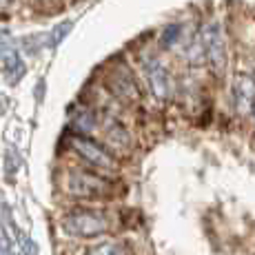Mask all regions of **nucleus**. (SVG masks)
<instances>
[{
    "label": "nucleus",
    "mask_w": 255,
    "mask_h": 255,
    "mask_svg": "<svg viewBox=\"0 0 255 255\" xmlns=\"http://www.w3.org/2000/svg\"><path fill=\"white\" fill-rule=\"evenodd\" d=\"M198 33L207 56V73L211 80L222 82L233 67V40L227 18L215 11H207L198 18Z\"/></svg>",
    "instance_id": "obj_1"
},
{
    "label": "nucleus",
    "mask_w": 255,
    "mask_h": 255,
    "mask_svg": "<svg viewBox=\"0 0 255 255\" xmlns=\"http://www.w3.org/2000/svg\"><path fill=\"white\" fill-rule=\"evenodd\" d=\"M140 76L149 96L158 105H169L178 96V76L173 73L171 65L164 60V53L155 49H144L138 56Z\"/></svg>",
    "instance_id": "obj_2"
},
{
    "label": "nucleus",
    "mask_w": 255,
    "mask_h": 255,
    "mask_svg": "<svg viewBox=\"0 0 255 255\" xmlns=\"http://www.w3.org/2000/svg\"><path fill=\"white\" fill-rule=\"evenodd\" d=\"M102 87L109 91L111 98H116L125 109H133L140 107L144 100V93H142V85L138 73L133 71V67L129 65L122 58H114V60L107 65L105 78H102Z\"/></svg>",
    "instance_id": "obj_3"
},
{
    "label": "nucleus",
    "mask_w": 255,
    "mask_h": 255,
    "mask_svg": "<svg viewBox=\"0 0 255 255\" xmlns=\"http://www.w3.org/2000/svg\"><path fill=\"white\" fill-rule=\"evenodd\" d=\"M229 107L231 114L238 120H251V111L255 105V65L238 60V65L231 67L229 73Z\"/></svg>",
    "instance_id": "obj_4"
},
{
    "label": "nucleus",
    "mask_w": 255,
    "mask_h": 255,
    "mask_svg": "<svg viewBox=\"0 0 255 255\" xmlns=\"http://www.w3.org/2000/svg\"><path fill=\"white\" fill-rule=\"evenodd\" d=\"M67 191L80 200H109L116 195V182L100 171L71 169L67 175Z\"/></svg>",
    "instance_id": "obj_5"
},
{
    "label": "nucleus",
    "mask_w": 255,
    "mask_h": 255,
    "mask_svg": "<svg viewBox=\"0 0 255 255\" xmlns=\"http://www.w3.org/2000/svg\"><path fill=\"white\" fill-rule=\"evenodd\" d=\"M69 146L73 153L80 155L93 171H100L105 175H114L120 171V158L107 144H102L100 140L91 138V135L73 133L69 138Z\"/></svg>",
    "instance_id": "obj_6"
},
{
    "label": "nucleus",
    "mask_w": 255,
    "mask_h": 255,
    "mask_svg": "<svg viewBox=\"0 0 255 255\" xmlns=\"http://www.w3.org/2000/svg\"><path fill=\"white\" fill-rule=\"evenodd\" d=\"M62 229L65 233L73 235V238H100V235L111 231V220L105 211L91 209V207H78L71 209L69 213L62 218Z\"/></svg>",
    "instance_id": "obj_7"
},
{
    "label": "nucleus",
    "mask_w": 255,
    "mask_h": 255,
    "mask_svg": "<svg viewBox=\"0 0 255 255\" xmlns=\"http://www.w3.org/2000/svg\"><path fill=\"white\" fill-rule=\"evenodd\" d=\"M102 133V144H107L116 155L120 153H131L135 146L133 133L129 131V127L122 122V118L111 116V114H102L100 111V129Z\"/></svg>",
    "instance_id": "obj_8"
},
{
    "label": "nucleus",
    "mask_w": 255,
    "mask_h": 255,
    "mask_svg": "<svg viewBox=\"0 0 255 255\" xmlns=\"http://www.w3.org/2000/svg\"><path fill=\"white\" fill-rule=\"evenodd\" d=\"M193 24H195V20L193 22L191 20H175V22L164 24L158 33V40H155L158 51L180 56V51H182V47H184L186 38H189L191 29H193Z\"/></svg>",
    "instance_id": "obj_9"
},
{
    "label": "nucleus",
    "mask_w": 255,
    "mask_h": 255,
    "mask_svg": "<svg viewBox=\"0 0 255 255\" xmlns=\"http://www.w3.org/2000/svg\"><path fill=\"white\" fill-rule=\"evenodd\" d=\"M0 69L7 76V82H11V85H16L24 76V62L16 47H0Z\"/></svg>",
    "instance_id": "obj_10"
},
{
    "label": "nucleus",
    "mask_w": 255,
    "mask_h": 255,
    "mask_svg": "<svg viewBox=\"0 0 255 255\" xmlns=\"http://www.w3.org/2000/svg\"><path fill=\"white\" fill-rule=\"evenodd\" d=\"M85 255H131V249L127 242L111 240V242H102L98 247H91Z\"/></svg>",
    "instance_id": "obj_11"
},
{
    "label": "nucleus",
    "mask_w": 255,
    "mask_h": 255,
    "mask_svg": "<svg viewBox=\"0 0 255 255\" xmlns=\"http://www.w3.org/2000/svg\"><path fill=\"white\" fill-rule=\"evenodd\" d=\"M71 20H65V22H60V24H56V27L49 31V36H47V47H56L58 42L62 40V38L67 36V33L71 31Z\"/></svg>",
    "instance_id": "obj_12"
},
{
    "label": "nucleus",
    "mask_w": 255,
    "mask_h": 255,
    "mask_svg": "<svg viewBox=\"0 0 255 255\" xmlns=\"http://www.w3.org/2000/svg\"><path fill=\"white\" fill-rule=\"evenodd\" d=\"M0 253H4V255L11 253V242H9V233L2 229V224H0Z\"/></svg>",
    "instance_id": "obj_13"
},
{
    "label": "nucleus",
    "mask_w": 255,
    "mask_h": 255,
    "mask_svg": "<svg viewBox=\"0 0 255 255\" xmlns=\"http://www.w3.org/2000/svg\"><path fill=\"white\" fill-rule=\"evenodd\" d=\"M7 107H9V100H7V96L4 93H0V116L7 111Z\"/></svg>",
    "instance_id": "obj_14"
},
{
    "label": "nucleus",
    "mask_w": 255,
    "mask_h": 255,
    "mask_svg": "<svg viewBox=\"0 0 255 255\" xmlns=\"http://www.w3.org/2000/svg\"><path fill=\"white\" fill-rule=\"evenodd\" d=\"M249 122H251V127H253V133H255V105H253V111H251V120H249Z\"/></svg>",
    "instance_id": "obj_15"
},
{
    "label": "nucleus",
    "mask_w": 255,
    "mask_h": 255,
    "mask_svg": "<svg viewBox=\"0 0 255 255\" xmlns=\"http://www.w3.org/2000/svg\"><path fill=\"white\" fill-rule=\"evenodd\" d=\"M0 47H4V45H2V33H0Z\"/></svg>",
    "instance_id": "obj_16"
},
{
    "label": "nucleus",
    "mask_w": 255,
    "mask_h": 255,
    "mask_svg": "<svg viewBox=\"0 0 255 255\" xmlns=\"http://www.w3.org/2000/svg\"><path fill=\"white\" fill-rule=\"evenodd\" d=\"M0 2H7V0H0Z\"/></svg>",
    "instance_id": "obj_17"
}]
</instances>
